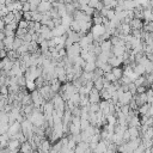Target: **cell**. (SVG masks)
Instances as JSON below:
<instances>
[{
  "label": "cell",
  "instance_id": "cell-1",
  "mask_svg": "<svg viewBox=\"0 0 153 153\" xmlns=\"http://www.w3.org/2000/svg\"><path fill=\"white\" fill-rule=\"evenodd\" d=\"M30 93H31V99H32V104L35 105V108H41L45 103V100L43 99V97L41 96L38 90H35Z\"/></svg>",
  "mask_w": 153,
  "mask_h": 153
},
{
  "label": "cell",
  "instance_id": "cell-2",
  "mask_svg": "<svg viewBox=\"0 0 153 153\" xmlns=\"http://www.w3.org/2000/svg\"><path fill=\"white\" fill-rule=\"evenodd\" d=\"M51 8H53V2H50V1H41V2L38 4L37 11H38L39 13L44 14V13L50 12Z\"/></svg>",
  "mask_w": 153,
  "mask_h": 153
},
{
  "label": "cell",
  "instance_id": "cell-3",
  "mask_svg": "<svg viewBox=\"0 0 153 153\" xmlns=\"http://www.w3.org/2000/svg\"><path fill=\"white\" fill-rule=\"evenodd\" d=\"M22 130V124H20V122H18V121H16L13 124H11L10 126V128H8V131H7V134H8V136H10V139L12 137V136H14L17 133H19Z\"/></svg>",
  "mask_w": 153,
  "mask_h": 153
},
{
  "label": "cell",
  "instance_id": "cell-4",
  "mask_svg": "<svg viewBox=\"0 0 153 153\" xmlns=\"http://www.w3.org/2000/svg\"><path fill=\"white\" fill-rule=\"evenodd\" d=\"M20 145H22V142H20L18 139L11 137V139L8 140V145H7V147H8V149H10V151L18 152V151H19V148H20Z\"/></svg>",
  "mask_w": 153,
  "mask_h": 153
},
{
  "label": "cell",
  "instance_id": "cell-5",
  "mask_svg": "<svg viewBox=\"0 0 153 153\" xmlns=\"http://www.w3.org/2000/svg\"><path fill=\"white\" fill-rule=\"evenodd\" d=\"M109 142H110L109 140H100V141L97 143L96 148L93 149V153H104V152L108 149V143H109Z\"/></svg>",
  "mask_w": 153,
  "mask_h": 153
},
{
  "label": "cell",
  "instance_id": "cell-6",
  "mask_svg": "<svg viewBox=\"0 0 153 153\" xmlns=\"http://www.w3.org/2000/svg\"><path fill=\"white\" fill-rule=\"evenodd\" d=\"M129 25H130V27H131V30H142L143 29V25H145V23H143V20L142 19H139V18H133L130 22H129Z\"/></svg>",
  "mask_w": 153,
  "mask_h": 153
},
{
  "label": "cell",
  "instance_id": "cell-7",
  "mask_svg": "<svg viewBox=\"0 0 153 153\" xmlns=\"http://www.w3.org/2000/svg\"><path fill=\"white\" fill-rule=\"evenodd\" d=\"M88 99H90V103H99L100 102V93L97 88H92L88 93Z\"/></svg>",
  "mask_w": 153,
  "mask_h": 153
},
{
  "label": "cell",
  "instance_id": "cell-8",
  "mask_svg": "<svg viewBox=\"0 0 153 153\" xmlns=\"http://www.w3.org/2000/svg\"><path fill=\"white\" fill-rule=\"evenodd\" d=\"M108 63L111 65L112 67H120V65L123 63V59H122V56H115V55L112 54V55L109 57Z\"/></svg>",
  "mask_w": 153,
  "mask_h": 153
},
{
  "label": "cell",
  "instance_id": "cell-9",
  "mask_svg": "<svg viewBox=\"0 0 153 153\" xmlns=\"http://www.w3.org/2000/svg\"><path fill=\"white\" fill-rule=\"evenodd\" d=\"M88 148H90V143H88V142H85V141H81V142H79V143L75 146L74 153H85Z\"/></svg>",
  "mask_w": 153,
  "mask_h": 153
},
{
  "label": "cell",
  "instance_id": "cell-10",
  "mask_svg": "<svg viewBox=\"0 0 153 153\" xmlns=\"http://www.w3.org/2000/svg\"><path fill=\"white\" fill-rule=\"evenodd\" d=\"M14 37H16V36H6V37L4 38L2 43H4V47H5V49H6L7 51H8V50H11V49L13 48Z\"/></svg>",
  "mask_w": 153,
  "mask_h": 153
},
{
  "label": "cell",
  "instance_id": "cell-11",
  "mask_svg": "<svg viewBox=\"0 0 153 153\" xmlns=\"http://www.w3.org/2000/svg\"><path fill=\"white\" fill-rule=\"evenodd\" d=\"M111 51L115 56H123L126 53V45H112Z\"/></svg>",
  "mask_w": 153,
  "mask_h": 153
},
{
  "label": "cell",
  "instance_id": "cell-12",
  "mask_svg": "<svg viewBox=\"0 0 153 153\" xmlns=\"http://www.w3.org/2000/svg\"><path fill=\"white\" fill-rule=\"evenodd\" d=\"M19 152H20V153H32L33 149H32V147H31V143H30L27 140H26L25 142H23V143L20 145Z\"/></svg>",
  "mask_w": 153,
  "mask_h": 153
},
{
  "label": "cell",
  "instance_id": "cell-13",
  "mask_svg": "<svg viewBox=\"0 0 153 153\" xmlns=\"http://www.w3.org/2000/svg\"><path fill=\"white\" fill-rule=\"evenodd\" d=\"M100 49H102V51H111V49H112V43H111V41H110V39L103 41V42L100 43Z\"/></svg>",
  "mask_w": 153,
  "mask_h": 153
},
{
  "label": "cell",
  "instance_id": "cell-14",
  "mask_svg": "<svg viewBox=\"0 0 153 153\" xmlns=\"http://www.w3.org/2000/svg\"><path fill=\"white\" fill-rule=\"evenodd\" d=\"M93 87L97 88L98 91H102L104 88V76H99L97 80L93 81Z\"/></svg>",
  "mask_w": 153,
  "mask_h": 153
},
{
  "label": "cell",
  "instance_id": "cell-15",
  "mask_svg": "<svg viewBox=\"0 0 153 153\" xmlns=\"http://www.w3.org/2000/svg\"><path fill=\"white\" fill-rule=\"evenodd\" d=\"M80 11H82V12H85L86 14H88V16H93V13H94V8H92L91 6H88L87 4H82V5H80V8H79Z\"/></svg>",
  "mask_w": 153,
  "mask_h": 153
},
{
  "label": "cell",
  "instance_id": "cell-16",
  "mask_svg": "<svg viewBox=\"0 0 153 153\" xmlns=\"http://www.w3.org/2000/svg\"><path fill=\"white\" fill-rule=\"evenodd\" d=\"M111 72L114 73V75H115V78L118 80V79H121L122 76H123V68H121V67H112V69H111Z\"/></svg>",
  "mask_w": 153,
  "mask_h": 153
},
{
  "label": "cell",
  "instance_id": "cell-17",
  "mask_svg": "<svg viewBox=\"0 0 153 153\" xmlns=\"http://www.w3.org/2000/svg\"><path fill=\"white\" fill-rule=\"evenodd\" d=\"M69 29L72 30V31H74V32H80V30H81V26H80V23L78 22V20H72V23H71V25H69Z\"/></svg>",
  "mask_w": 153,
  "mask_h": 153
},
{
  "label": "cell",
  "instance_id": "cell-18",
  "mask_svg": "<svg viewBox=\"0 0 153 153\" xmlns=\"http://www.w3.org/2000/svg\"><path fill=\"white\" fill-rule=\"evenodd\" d=\"M96 68H97L96 62H86V63H85V66L82 67L84 72H93Z\"/></svg>",
  "mask_w": 153,
  "mask_h": 153
},
{
  "label": "cell",
  "instance_id": "cell-19",
  "mask_svg": "<svg viewBox=\"0 0 153 153\" xmlns=\"http://www.w3.org/2000/svg\"><path fill=\"white\" fill-rule=\"evenodd\" d=\"M20 103H22V105H23V106L32 104V99H31V93H29V92H27V93H25Z\"/></svg>",
  "mask_w": 153,
  "mask_h": 153
},
{
  "label": "cell",
  "instance_id": "cell-20",
  "mask_svg": "<svg viewBox=\"0 0 153 153\" xmlns=\"http://www.w3.org/2000/svg\"><path fill=\"white\" fill-rule=\"evenodd\" d=\"M2 20H4V23L7 25V24H10V23H12V22H16L14 20V13L13 12H8L5 17H2Z\"/></svg>",
  "mask_w": 153,
  "mask_h": 153
},
{
  "label": "cell",
  "instance_id": "cell-21",
  "mask_svg": "<svg viewBox=\"0 0 153 153\" xmlns=\"http://www.w3.org/2000/svg\"><path fill=\"white\" fill-rule=\"evenodd\" d=\"M99 93H100V99H104V100L111 99V93L106 88H103L102 91H99Z\"/></svg>",
  "mask_w": 153,
  "mask_h": 153
},
{
  "label": "cell",
  "instance_id": "cell-22",
  "mask_svg": "<svg viewBox=\"0 0 153 153\" xmlns=\"http://www.w3.org/2000/svg\"><path fill=\"white\" fill-rule=\"evenodd\" d=\"M149 106H151V104H148V103L142 104L141 106H139V114L140 115H146L148 112V110H149Z\"/></svg>",
  "mask_w": 153,
  "mask_h": 153
},
{
  "label": "cell",
  "instance_id": "cell-23",
  "mask_svg": "<svg viewBox=\"0 0 153 153\" xmlns=\"http://www.w3.org/2000/svg\"><path fill=\"white\" fill-rule=\"evenodd\" d=\"M103 16H100V14H98V16H93L92 17V23H93V25H100V24H103Z\"/></svg>",
  "mask_w": 153,
  "mask_h": 153
},
{
  "label": "cell",
  "instance_id": "cell-24",
  "mask_svg": "<svg viewBox=\"0 0 153 153\" xmlns=\"http://www.w3.org/2000/svg\"><path fill=\"white\" fill-rule=\"evenodd\" d=\"M23 43H24V41H23L20 37H17V36H16V37H14V42H13V48H12V49H13V50H17Z\"/></svg>",
  "mask_w": 153,
  "mask_h": 153
},
{
  "label": "cell",
  "instance_id": "cell-25",
  "mask_svg": "<svg viewBox=\"0 0 153 153\" xmlns=\"http://www.w3.org/2000/svg\"><path fill=\"white\" fill-rule=\"evenodd\" d=\"M80 118H81V117H80ZM90 126H91V123H90V121H88L87 118H81V121H80V128H81V130L87 129Z\"/></svg>",
  "mask_w": 153,
  "mask_h": 153
},
{
  "label": "cell",
  "instance_id": "cell-26",
  "mask_svg": "<svg viewBox=\"0 0 153 153\" xmlns=\"http://www.w3.org/2000/svg\"><path fill=\"white\" fill-rule=\"evenodd\" d=\"M106 122H108V124H117V117L115 116V115H108L106 116Z\"/></svg>",
  "mask_w": 153,
  "mask_h": 153
},
{
  "label": "cell",
  "instance_id": "cell-27",
  "mask_svg": "<svg viewBox=\"0 0 153 153\" xmlns=\"http://www.w3.org/2000/svg\"><path fill=\"white\" fill-rule=\"evenodd\" d=\"M31 13H32V20L33 22H41V19H42V13H39L38 11H31Z\"/></svg>",
  "mask_w": 153,
  "mask_h": 153
},
{
  "label": "cell",
  "instance_id": "cell-28",
  "mask_svg": "<svg viewBox=\"0 0 153 153\" xmlns=\"http://www.w3.org/2000/svg\"><path fill=\"white\" fill-rule=\"evenodd\" d=\"M14 13V20L17 22V23H19V20H22L23 19V11L22 10H17V11H14L13 12Z\"/></svg>",
  "mask_w": 153,
  "mask_h": 153
},
{
  "label": "cell",
  "instance_id": "cell-29",
  "mask_svg": "<svg viewBox=\"0 0 153 153\" xmlns=\"http://www.w3.org/2000/svg\"><path fill=\"white\" fill-rule=\"evenodd\" d=\"M106 80H109V81H111V82H114V81H116L117 79L115 78V75H114V73L112 72H106V73H104V75H103Z\"/></svg>",
  "mask_w": 153,
  "mask_h": 153
},
{
  "label": "cell",
  "instance_id": "cell-30",
  "mask_svg": "<svg viewBox=\"0 0 153 153\" xmlns=\"http://www.w3.org/2000/svg\"><path fill=\"white\" fill-rule=\"evenodd\" d=\"M109 20H112L115 17H116V12L114 8H108V12H106V16H105Z\"/></svg>",
  "mask_w": 153,
  "mask_h": 153
},
{
  "label": "cell",
  "instance_id": "cell-31",
  "mask_svg": "<svg viewBox=\"0 0 153 153\" xmlns=\"http://www.w3.org/2000/svg\"><path fill=\"white\" fill-rule=\"evenodd\" d=\"M25 33H27V29H23V27H17V30H16V36L17 37H23Z\"/></svg>",
  "mask_w": 153,
  "mask_h": 153
},
{
  "label": "cell",
  "instance_id": "cell-32",
  "mask_svg": "<svg viewBox=\"0 0 153 153\" xmlns=\"http://www.w3.org/2000/svg\"><path fill=\"white\" fill-rule=\"evenodd\" d=\"M90 111L98 112L99 111V103H90Z\"/></svg>",
  "mask_w": 153,
  "mask_h": 153
},
{
  "label": "cell",
  "instance_id": "cell-33",
  "mask_svg": "<svg viewBox=\"0 0 153 153\" xmlns=\"http://www.w3.org/2000/svg\"><path fill=\"white\" fill-rule=\"evenodd\" d=\"M0 93H1L2 96H8V94H10L8 86H7V85H1V86H0Z\"/></svg>",
  "mask_w": 153,
  "mask_h": 153
},
{
  "label": "cell",
  "instance_id": "cell-34",
  "mask_svg": "<svg viewBox=\"0 0 153 153\" xmlns=\"http://www.w3.org/2000/svg\"><path fill=\"white\" fill-rule=\"evenodd\" d=\"M17 27H18V23H17V22H12V23H10V24H7V25L5 26V29L13 30V31H16V30H17Z\"/></svg>",
  "mask_w": 153,
  "mask_h": 153
},
{
  "label": "cell",
  "instance_id": "cell-35",
  "mask_svg": "<svg viewBox=\"0 0 153 153\" xmlns=\"http://www.w3.org/2000/svg\"><path fill=\"white\" fill-rule=\"evenodd\" d=\"M7 13H8V10H7L6 5H0V18L5 17Z\"/></svg>",
  "mask_w": 153,
  "mask_h": 153
},
{
  "label": "cell",
  "instance_id": "cell-36",
  "mask_svg": "<svg viewBox=\"0 0 153 153\" xmlns=\"http://www.w3.org/2000/svg\"><path fill=\"white\" fill-rule=\"evenodd\" d=\"M18 27L27 29V27H29V22H27V20H25V19H22V20H19V23H18Z\"/></svg>",
  "mask_w": 153,
  "mask_h": 153
},
{
  "label": "cell",
  "instance_id": "cell-37",
  "mask_svg": "<svg viewBox=\"0 0 153 153\" xmlns=\"http://www.w3.org/2000/svg\"><path fill=\"white\" fill-rule=\"evenodd\" d=\"M23 19H25V20H27V22L32 20V13H31V11L24 12V13H23Z\"/></svg>",
  "mask_w": 153,
  "mask_h": 153
},
{
  "label": "cell",
  "instance_id": "cell-38",
  "mask_svg": "<svg viewBox=\"0 0 153 153\" xmlns=\"http://www.w3.org/2000/svg\"><path fill=\"white\" fill-rule=\"evenodd\" d=\"M147 90H148V88H147V86H145V85L136 86V93H137V94H140V93H145Z\"/></svg>",
  "mask_w": 153,
  "mask_h": 153
},
{
  "label": "cell",
  "instance_id": "cell-39",
  "mask_svg": "<svg viewBox=\"0 0 153 153\" xmlns=\"http://www.w3.org/2000/svg\"><path fill=\"white\" fill-rule=\"evenodd\" d=\"M128 87H129V92H131L133 94H136V85L133 81L128 84Z\"/></svg>",
  "mask_w": 153,
  "mask_h": 153
},
{
  "label": "cell",
  "instance_id": "cell-40",
  "mask_svg": "<svg viewBox=\"0 0 153 153\" xmlns=\"http://www.w3.org/2000/svg\"><path fill=\"white\" fill-rule=\"evenodd\" d=\"M22 11H23V12H27V11H31V10H30V2H29V1L23 4V6H22Z\"/></svg>",
  "mask_w": 153,
  "mask_h": 153
},
{
  "label": "cell",
  "instance_id": "cell-41",
  "mask_svg": "<svg viewBox=\"0 0 153 153\" xmlns=\"http://www.w3.org/2000/svg\"><path fill=\"white\" fill-rule=\"evenodd\" d=\"M99 1H100V0H90V1H88V4H87V5H88V6H91V7H92V8H96V7H97V5H98V2H99Z\"/></svg>",
  "mask_w": 153,
  "mask_h": 153
},
{
  "label": "cell",
  "instance_id": "cell-42",
  "mask_svg": "<svg viewBox=\"0 0 153 153\" xmlns=\"http://www.w3.org/2000/svg\"><path fill=\"white\" fill-rule=\"evenodd\" d=\"M5 36H16V31L13 30H8V29H4Z\"/></svg>",
  "mask_w": 153,
  "mask_h": 153
},
{
  "label": "cell",
  "instance_id": "cell-43",
  "mask_svg": "<svg viewBox=\"0 0 153 153\" xmlns=\"http://www.w3.org/2000/svg\"><path fill=\"white\" fill-rule=\"evenodd\" d=\"M5 57H7V50L4 48V49H0V59L2 60Z\"/></svg>",
  "mask_w": 153,
  "mask_h": 153
},
{
  "label": "cell",
  "instance_id": "cell-44",
  "mask_svg": "<svg viewBox=\"0 0 153 153\" xmlns=\"http://www.w3.org/2000/svg\"><path fill=\"white\" fill-rule=\"evenodd\" d=\"M27 1H29L30 4H35V5H38V4H39L42 0H27Z\"/></svg>",
  "mask_w": 153,
  "mask_h": 153
},
{
  "label": "cell",
  "instance_id": "cell-45",
  "mask_svg": "<svg viewBox=\"0 0 153 153\" xmlns=\"http://www.w3.org/2000/svg\"><path fill=\"white\" fill-rule=\"evenodd\" d=\"M115 152H116V151H114V149H110V148H108V149H106V151H105L104 153H115Z\"/></svg>",
  "mask_w": 153,
  "mask_h": 153
},
{
  "label": "cell",
  "instance_id": "cell-46",
  "mask_svg": "<svg viewBox=\"0 0 153 153\" xmlns=\"http://www.w3.org/2000/svg\"><path fill=\"white\" fill-rule=\"evenodd\" d=\"M73 1H74V0H63L65 4H69V2H73Z\"/></svg>",
  "mask_w": 153,
  "mask_h": 153
},
{
  "label": "cell",
  "instance_id": "cell-47",
  "mask_svg": "<svg viewBox=\"0 0 153 153\" xmlns=\"http://www.w3.org/2000/svg\"><path fill=\"white\" fill-rule=\"evenodd\" d=\"M148 2H149V5H151V7L153 8V0H148Z\"/></svg>",
  "mask_w": 153,
  "mask_h": 153
},
{
  "label": "cell",
  "instance_id": "cell-48",
  "mask_svg": "<svg viewBox=\"0 0 153 153\" xmlns=\"http://www.w3.org/2000/svg\"><path fill=\"white\" fill-rule=\"evenodd\" d=\"M42 1H50V0H42Z\"/></svg>",
  "mask_w": 153,
  "mask_h": 153
},
{
  "label": "cell",
  "instance_id": "cell-49",
  "mask_svg": "<svg viewBox=\"0 0 153 153\" xmlns=\"http://www.w3.org/2000/svg\"><path fill=\"white\" fill-rule=\"evenodd\" d=\"M0 135H1V134H0Z\"/></svg>",
  "mask_w": 153,
  "mask_h": 153
}]
</instances>
